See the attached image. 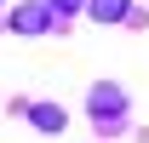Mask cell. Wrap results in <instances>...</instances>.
<instances>
[{
	"mask_svg": "<svg viewBox=\"0 0 149 143\" xmlns=\"http://www.w3.org/2000/svg\"><path fill=\"white\" fill-rule=\"evenodd\" d=\"M74 6H80V0H46V12H52V17H57V12H74Z\"/></svg>",
	"mask_w": 149,
	"mask_h": 143,
	"instance_id": "5",
	"label": "cell"
},
{
	"mask_svg": "<svg viewBox=\"0 0 149 143\" xmlns=\"http://www.w3.org/2000/svg\"><path fill=\"white\" fill-rule=\"evenodd\" d=\"M29 120H35L40 132H63V109H57V103H35V109H29Z\"/></svg>",
	"mask_w": 149,
	"mask_h": 143,
	"instance_id": "4",
	"label": "cell"
},
{
	"mask_svg": "<svg viewBox=\"0 0 149 143\" xmlns=\"http://www.w3.org/2000/svg\"><path fill=\"white\" fill-rule=\"evenodd\" d=\"M86 6H92V17H97V23H120V17L132 12V0H86Z\"/></svg>",
	"mask_w": 149,
	"mask_h": 143,
	"instance_id": "3",
	"label": "cell"
},
{
	"mask_svg": "<svg viewBox=\"0 0 149 143\" xmlns=\"http://www.w3.org/2000/svg\"><path fill=\"white\" fill-rule=\"evenodd\" d=\"M12 29H17V35H46V29H52V12H46V0H40V6H17Z\"/></svg>",
	"mask_w": 149,
	"mask_h": 143,
	"instance_id": "2",
	"label": "cell"
},
{
	"mask_svg": "<svg viewBox=\"0 0 149 143\" xmlns=\"http://www.w3.org/2000/svg\"><path fill=\"white\" fill-rule=\"evenodd\" d=\"M86 103H92V120L97 126H120V120H126V92H120V86H92Z\"/></svg>",
	"mask_w": 149,
	"mask_h": 143,
	"instance_id": "1",
	"label": "cell"
}]
</instances>
